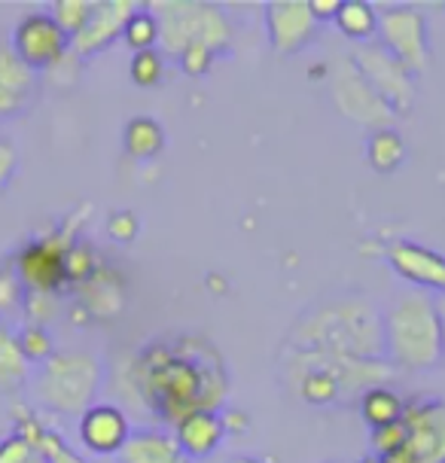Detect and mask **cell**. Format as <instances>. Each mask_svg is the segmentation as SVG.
I'll list each match as a JSON object with an SVG mask.
<instances>
[{"mask_svg": "<svg viewBox=\"0 0 445 463\" xmlns=\"http://www.w3.org/2000/svg\"><path fill=\"white\" fill-rule=\"evenodd\" d=\"M131 384L153 415L177 424L189 411H217L229 393V372L202 338L153 342L131 363Z\"/></svg>", "mask_w": 445, "mask_h": 463, "instance_id": "cell-1", "label": "cell"}, {"mask_svg": "<svg viewBox=\"0 0 445 463\" xmlns=\"http://www.w3.org/2000/svg\"><path fill=\"white\" fill-rule=\"evenodd\" d=\"M284 351L384 360L382 314L360 296L317 302L293 324Z\"/></svg>", "mask_w": 445, "mask_h": 463, "instance_id": "cell-2", "label": "cell"}, {"mask_svg": "<svg viewBox=\"0 0 445 463\" xmlns=\"http://www.w3.org/2000/svg\"><path fill=\"white\" fill-rule=\"evenodd\" d=\"M384 360L393 369H433L442 363V326L436 296L402 289L382 314Z\"/></svg>", "mask_w": 445, "mask_h": 463, "instance_id": "cell-3", "label": "cell"}, {"mask_svg": "<svg viewBox=\"0 0 445 463\" xmlns=\"http://www.w3.org/2000/svg\"><path fill=\"white\" fill-rule=\"evenodd\" d=\"M101 382L104 366L98 357L82 351H55L43 366H37L34 393L43 409L55 415L80 418L95 405Z\"/></svg>", "mask_w": 445, "mask_h": 463, "instance_id": "cell-4", "label": "cell"}, {"mask_svg": "<svg viewBox=\"0 0 445 463\" xmlns=\"http://www.w3.org/2000/svg\"><path fill=\"white\" fill-rule=\"evenodd\" d=\"M159 22V52L180 55L186 46H204L213 55L232 49V24L226 13L202 0H159L150 6Z\"/></svg>", "mask_w": 445, "mask_h": 463, "instance_id": "cell-5", "label": "cell"}, {"mask_svg": "<svg viewBox=\"0 0 445 463\" xmlns=\"http://www.w3.org/2000/svg\"><path fill=\"white\" fill-rule=\"evenodd\" d=\"M73 244H77V220H68L62 229L37 235L24 247H19V253H15V260H13V269H15V275H19L22 287L34 289V293H49V296L71 293L68 253Z\"/></svg>", "mask_w": 445, "mask_h": 463, "instance_id": "cell-6", "label": "cell"}, {"mask_svg": "<svg viewBox=\"0 0 445 463\" xmlns=\"http://www.w3.org/2000/svg\"><path fill=\"white\" fill-rule=\"evenodd\" d=\"M329 95H333L336 110L348 116L357 126H366L369 131L391 128L397 113L384 104V98L375 92L364 80V73L354 68L351 58H339L333 73H329Z\"/></svg>", "mask_w": 445, "mask_h": 463, "instance_id": "cell-7", "label": "cell"}, {"mask_svg": "<svg viewBox=\"0 0 445 463\" xmlns=\"http://www.w3.org/2000/svg\"><path fill=\"white\" fill-rule=\"evenodd\" d=\"M375 43H382L397 61L406 64V71L424 73L431 64V46H427V19L415 6H387L378 13Z\"/></svg>", "mask_w": 445, "mask_h": 463, "instance_id": "cell-8", "label": "cell"}, {"mask_svg": "<svg viewBox=\"0 0 445 463\" xmlns=\"http://www.w3.org/2000/svg\"><path fill=\"white\" fill-rule=\"evenodd\" d=\"M10 49L24 68L34 71L40 77L43 71L59 68L64 58H68L71 37L55 24V19L49 13H28L15 22Z\"/></svg>", "mask_w": 445, "mask_h": 463, "instance_id": "cell-9", "label": "cell"}, {"mask_svg": "<svg viewBox=\"0 0 445 463\" xmlns=\"http://www.w3.org/2000/svg\"><path fill=\"white\" fill-rule=\"evenodd\" d=\"M354 68L364 73V80L384 98V104L393 113H409L415 104V77L406 71V64L397 61L382 43H364L351 55Z\"/></svg>", "mask_w": 445, "mask_h": 463, "instance_id": "cell-10", "label": "cell"}, {"mask_svg": "<svg viewBox=\"0 0 445 463\" xmlns=\"http://www.w3.org/2000/svg\"><path fill=\"white\" fill-rule=\"evenodd\" d=\"M402 424H406V449L415 463H445V400L433 396L406 400Z\"/></svg>", "mask_w": 445, "mask_h": 463, "instance_id": "cell-11", "label": "cell"}, {"mask_svg": "<svg viewBox=\"0 0 445 463\" xmlns=\"http://www.w3.org/2000/svg\"><path fill=\"white\" fill-rule=\"evenodd\" d=\"M266 34L278 55L302 52L317 34V22L308 10V0H269Z\"/></svg>", "mask_w": 445, "mask_h": 463, "instance_id": "cell-12", "label": "cell"}, {"mask_svg": "<svg viewBox=\"0 0 445 463\" xmlns=\"http://www.w3.org/2000/svg\"><path fill=\"white\" fill-rule=\"evenodd\" d=\"M387 262L402 280H409L412 289L436 296L445 293V256L440 250L418 241H393L387 247Z\"/></svg>", "mask_w": 445, "mask_h": 463, "instance_id": "cell-13", "label": "cell"}, {"mask_svg": "<svg viewBox=\"0 0 445 463\" xmlns=\"http://www.w3.org/2000/svg\"><path fill=\"white\" fill-rule=\"evenodd\" d=\"M135 10H137V4H131V0H98L92 6V15H89L86 28L71 40L73 55L92 58L98 52H104L107 46H113L117 37H122V28H126L128 15Z\"/></svg>", "mask_w": 445, "mask_h": 463, "instance_id": "cell-14", "label": "cell"}, {"mask_svg": "<svg viewBox=\"0 0 445 463\" xmlns=\"http://www.w3.org/2000/svg\"><path fill=\"white\" fill-rule=\"evenodd\" d=\"M131 424L126 411L110 402H95L80 415V442L92 454H119L128 442Z\"/></svg>", "mask_w": 445, "mask_h": 463, "instance_id": "cell-15", "label": "cell"}, {"mask_svg": "<svg viewBox=\"0 0 445 463\" xmlns=\"http://www.w3.org/2000/svg\"><path fill=\"white\" fill-rule=\"evenodd\" d=\"M40 80L15 58L10 43H0V122L28 113L37 101Z\"/></svg>", "mask_w": 445, "mask_h": 463, "instance_id": "cell-16", "label": "cell"}, {"mask_svg": "<svg viewBox=\"0 0 445 463\" xmlns=\"http://www.w3.org/2000/svg\"><path fill=\"white\" fill-rule=\"evenodd\" d=\"M80 299V308L89 314V317L98 320H110L126 308L128 289H126V278L119 275L113 266H98V271L89 280L73 289Z\"/></svg>", "mask_w": 445, "mask_h": 463, "instance_id": "cell-17", "label": "cell"}, {"mask_svg": "<svg viewBox=\"0 0 445 463\" xmlns=\"http://www.w3.org/2000/svg\"><path fill=\"white\" fill-rule=\"evenodd\" d=\"M222 436H226V420L220 411H189L175 424V439L180 445V451L189 460H204L220 449Z\"/></svg>", "mask_w": 445, "mask_h": 463, "instance_id": "cell-18", "label": "cell"}, {"mask_svg": "<svg viewBox=\"0 0 445 463\" xmlns=\"http://www.w3.org/2000/svg\"><path fill=\"white\" fill-rule=\"evenodd\" d=\"M13 433H19L22 439H28L34 445L46 458V463H89L80 451H73L52 427H46V420L40 418L34 409H28V405H22V402L13 405Z\"/></svg>", "mask_w": 445, "mask_h": 463, "instance_id": "cell-19", "label": "cell"}, {"mask_svg": "<svg viewBox=\"0 0 445 463\" xmlns=\"http://www.w3.org/2000/svg\"><path fill=\"white\" fill-rule=\"evenodd\" d=\"M119 463H193L180 451L175 433L147 427V430H131L128 442L122 445Z\"/></svg>", "mask_w": 445, "mask_h": 463, "instance_id": "cell-20", "label": "cell"}, {"mask_svg": "<svg viewBox=\"0 0 445 463\" xmlns=\"http://www.w3.org/2000/svg\"><path fill=\"white\" fill-rule=\"evenodd\" d=\"M31 363L19 347V333L10 320H0V393H19L28 384Z\"/></svg>", "mask_w": 445, "mask_h": 463, "instance_id": "cell-21", "label": "cell"}, {"mask_svg": "<svg viewBox=\"0 0 445 463\" xmlns=\"http://www.w3.org/2000/svg\"><path fill=\"white\" fill-rule=\"evenodd\" d=\"M122 150L137 162L156 159L165 150L162 122H156L153 116H135V119H128L126 128H122Z\"/></svg>", "mask_w": 445, "mask_h": 463, "instance_id": "cell-22", "label": "cell"}, {"mask_svg": "<svg viewBox=\"0 0 445 463\" xmlns=\"http://www.w3.org/2000/svg\"><path fill=\"white\" fill-rule=\"evenodd\" d=\"M333 22H336V28H339L348 40H354L357 46L373 43L375 40L378 13L373 4H366V0H342V10L336 13Z\"/></svg>", "mask_w": 445, "mask_h": 463, "instance_id": "cell-23", "label": "cell"}, {"mask_svg": "<svg viewBox=\"0 0 445 463\" xmlns=\"http://www.w3.org/2000/svg\"><path fill=\"white\" fill-rule=\"evenodd\" d=\"M366 159L369 168L378 174H393L406 162V140L397 128H378L366 137Z\"/></svg>", "mask_w": 445, "mask_h": 463, "instance_id": "cell-24", "label": "cell"}, {"mask_svg": "<svg viewBox=\"0 0 445 463\" xmlns=\"http://www.w3.org/2000/svg\"><path fill=\"white\" fill-rule=\"evenodd\" d=\"M357 402H360V418L373 430L397 424V420H402V411H406V400L397 391H391L387 384L366 391Z\"/></svg>", "mask_w": 445, "mask_h": 463, "instance_id": "cell-25", "label": "cell"}, {"mask_svg": "<svg viewBox=\"0 0 445 463\" xmlns=\"http://www.w3.org/2000/svg\"><path fill=\"white\" fill-rule=\"evenodd\" d=\"M122 40L135 49V52H147V49L159 46V22L150 13V6H137L135 13L128 15L126 28H122Z\"/></svg>", "mask_w": 445, "mask_h": 463, "instance_id": "cell-26", "label": "cell"}, {"mask_svg": "<svg viewBox=\"0 0 445 463\" xmlns=\"http://www.w3.org/2000/svg\"><path fill=\"white\" fill-rule=\"evenodd\" d=\"M92 6H95L92 0H55L49 15H52L55 24L73 40L82 28H86L89 15H92Z\"/></svg>", "mask_w": 445, "mask_h": 463, "instance_id": "cell-27", "label": "cell"}, {"mask_svg": "<svg viewBox=\"0 0 445 463\" xmlns=\"http://www.w3.org/2000/svg\"><path fill=\"white\" fill-rule=\"evenodd\" d=\"M19 347H22L24 360H28L31 366H43V363L55 354V345H52L49 329L34 326V324H24L19 329Z\"/></svg>", "mask_w": 445, "mask_h": 463, "instance_id": "cell-28", "label": "cell"}, {"mask_svg": "<svg viewBox=\"0 0 445 463\" xmlns=\"http://www.w3.org/2000/svg\"><path fill=\"white\" fill-rule=\"evenodd\" d=\"M162 73H165V55L159 49H147V52H135L131 58V68H128V77L135 86L141 89H153L162 82Z\"/></svg>", "mask_w": 445, "mask_h": 463, "instance_id": "cell-29", "label": "cell"}, {"mask_svg": "<svg viewBox=\"0 0 445 463\" xmlns=\"http://www.w3.org/2000/svg\"><path fill=\"white\" fill-rule=\"evenodd\" d=\"M24 302V287L13 266L0 269V320H10L15 311H22Z\"/></svg>", "mask_w": 445, "mask_h": 463, "instance_id": "cell-30", "label": "cell"}, {"mask_svg": "<svg viewBox=\"0 0 445 463\" xmlns=\"http://www.w3.org/2000/svg\"><path fill=\"white\" fill-rule=\"evenodd\" d=\"M59 296L49 293H34V289H24V302H22V314L28 317V324L34 326H46L49 320L59 314V305H55Z\"/></svg>", "mask_w": 445, "mask_h": 463, "instance_id": "cell-31", "label": "cell"}, {"mask_svg": "<svg viewBox=\"0 0 445 463\" xmlns=\"http://www.w3.org/2000/svg\"><path fill=\"white\" fill-rule=\"evenodd\" d=\"M0 463H46V458L19 433H10L0 439Z\"/></svg>", "mask_w": 445, "mask_h": 463, "instance_id": "cell-32", "label": "cell"}, {"mask_svg": "<svg viewBox=\"0 0 445 463\" xmlns=\"http://www.w3.org/2000/svg\"><path fill=\"white\" fill-rule=\"evenodd\" d=\"M369 442H373V454H375V458H387V454L406 449V424L397 420V424L378 427V430H373Z\"/></svg>", "mask_w": 445, "mask_h": 463, "instance_id": "cell-33", "label": "cell"}, {"mask_svg": "<svg viewBox=\"0 0 445 463\" xmlns=\"http://www.w3.org/2000/svg\"><path fill=\"white\" fill-rule=\"evenodd\" d=\"M213 55L211 49H204V46H186L184 52L177 55V61H180V71L186 73V77H204L211 68H213Z\"/></svg>", "mask_w": 445, "mask_h": 463, "instance_id": "cell-34", "label": "cell"}, {"mask_svg": "<svg viewBox=\"0 0 445 463\" xmlns=\"http://www.w3.org/2000/svg\"><path fill=\"white\" fill-rule=\"evenodd\" d=\"M107 235L117 244H131L137 238V217L131 211H117L107 220Z\"/></svg>", "mask_w": 445, "mask_h": 463, "instance_id": "cell-35", "label": "cell"}, {"mask_svg": "<svg viewBox=\"0 0 445 463\" xmlns=\"http://www.w3.org/2000/svg\"><path fill=\"white\" fill-rule=\"evenodd\" d=\"M15 168H19V153L10 140H0V189L15 177Z\"/></svg>", "mask_w": 445, "mask_h": 463, "instance_id": "cell-36", "label": "cell"}, {"mask_svg": "<svg viewBox=\"0 0 445 463\" xmlns=\"http://www.w3.org/2000/svg\"><path fill=\"white\" fill-rule=\"evenodd\" d=\"M308 10L315 15V22H333L336 13L342 10V0H308Z\"/></svg>", "mask_w": 445, "mask_h": 463, "instance_id": "cell-37", "label": "cell"}, {"mask_svg": "<svg viewBox=\"0 0 445 463\" xmlns=\"http://www.w3.org/2000/svg\"><path fill=\"white\" fill-rule=\"evenodd\" d=\"M436 314H440V326H442V363H445V293L436 296Z\"/></svg>", "mask_w": 445, "mask_h": 463, "instance_id": "cell-38", "label": "cell"}, {"mask_svg": "<svg viewBox=\"0 0 445 463\" xmlns=\"http://www.w3.org/2000/svg\"><path fill=\"white\" fill-rule=\"evenodd\" d=\"M229 463H262L260 458H247V454H238V458H232Z\"/></svg>", "mask_w": 445, "mask_h": 463, "instance_id": "cell-39", "label": "cell"}, {"mask_svg": "<svg viewBox=\"0 0 445 463\" xmlns=\"http://www.w3.org/2000/svg\"><path fill=\"white\" fill-rule=\"evenodd\" d=\"M357 463H382V460H378V458H375V454H369V458H364V460H357Z\"/></svg>", "mask_w": 445, "mask_h": 463, "instance_id": "cell-40", "label": "cell"}]
</instances>
